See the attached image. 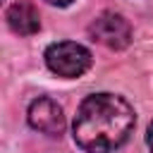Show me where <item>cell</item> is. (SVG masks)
I'll use <instances>...</instances> for the list:
<instances>
[{"mask_svg": "<svg viewBox=\"0 0 153 153\" xmlns=\"http://www.w3.org/2000/svg\"><path fill=\"white\" fill-rule=\"evenodd\" d=\"M88 36L110 50H124L131 43V26L117 12H103L88 24Z\"/></svg>", "mask_w": 153, "mask_h": 153, "instance_id": "3957f363", "label": "cell"}, {"mask_svg": "<svg viewBox=\"0 0 153 153\" xmlns=\"http://www.w3.org/2000/svg\"><path fill=\"white\" fill-rule=\"evenodd\" d=\"M45 2H50V5H57V7H67V5H72L74 0H45Z\"/></svg>", "mask_w": 153, "mask_h": 153, "instance_id": "52a82bcc", "label": "cell"}, {"mask_svg": "<svg viewBox=\"0 0 153 153\" xmlns=\"http://www.w3.org/2000/svg\"><path fill=\"white\" fill-rule=\"evenodd\" d=\"M26 117H29V124H31L36 131L45 134V136H62L65 124H67L62 108H60L53 98H45V96H43V98H36V100L29 105Z\"/></svg>", "mask_w": 153, "mask_h": 153, "instance_id": "277c9868", "label": "cell"}, {"mask_svg": "<svg viewBox=\"0 0 153 153\" xmlns=\"http://www.w3.org/2000/svg\"><path fill=\"white\" fill-rule=\"evenodd\" d=\"M5 19H7V26L19 36H33L41 29L38 10L26 0H19V2L10 5L7 12H5Z\"/></svg>", "mask_w": 153, "mask_h": 153, "instance_id": "5b68a950", "label": "cell"}, {"mask_svg": "<svg viewBox=\"0 0 153 153\" xmlns=\"http://www.w3.org/2000/svg\"><path fill=\"white\" fill-rule=\"evenodd\" d=\"M134 108L115 93H93L81 100L74 117V143L86 153H112L134 131Z\"/></svg>", "mask_w": 153, "mask_h": 153, "instance_id": "6da1fadb", "label": "cell"}, {"mask_svg": "<svg viewBox=\"0 0 153 153\" xmlns=\"http://www.w3.org/2000/svg\"><path fill=\"white\" fill-rule=\"evenodd\" d=\"M91 53L74 41H60L45 48V65L53 74L65 79H76L91 67Z\"/></svg>", "mask_w": 153, "mask_h": 153, "instance_id": "7a4b0ae2", "label": "cell"}, {"mask_svg": "<svg viewBox=\"0 0 153 153\" xmlns=\"http://www.w3.org/2000/svg\"><path fill=\"white\" fill-rule=\"evenodd\" d=\"M146 143H148V148H151V153H153V122L148 124V131H146Z\"/></svg>", "mask_w": 153, "mask_h": 153, "instance_id": "8992f818", "label": "cell"}]
</instances>
